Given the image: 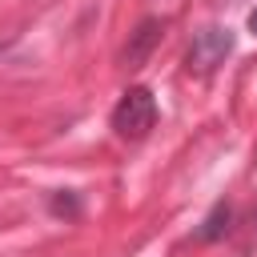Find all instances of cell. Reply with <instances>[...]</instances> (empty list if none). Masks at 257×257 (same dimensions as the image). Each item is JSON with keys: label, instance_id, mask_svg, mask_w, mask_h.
I'll return each instance as SVG.
<instances>
[{"label": "cell", "instance_id": "cell-1", "mask_svg": "<svg viewBox=\"0 0 257 257\" xmlns=\"http://www.w3.org/2000/svg\"><path fill=\"white\" fill-rule=\"evenodd\" d=\"M153 120H157V100H153V92L149 88H128L120 100H116V108H112V128L124 137V141H141L149 128H153Z\"/></svg>", "mask_w": 257, "mask_h": 257}, {"label": "cell", "instance_id": "cell-2", "mask_svg": "<svg viewBox=\"0 0 257 257\" xmlns=\"http://www.w3.org/2000/svg\"><path fill=\"white\" fill-rule=\"evenodd\" d=\"M229 52H233V32L229 28H201L189 44V72H213Z\"/></svg>", "mask_w": 257, "mask_h": 257}, {"label": "cell", "instance_id": "cell-3", "mask_svg": "<svg viewBox=\"0 0 257 257\" xmlns=\"http://www.w3.org/2000/svg\"><path fill=\"white\" fill-rule=\"evenodd\" d=\"M157 40H161V20H145V24L133 32L128 48H124V64H128V68L145 64V56L153 52V44H157Z\"/></svg>", "mask_w": 257, "mask_h": 257}, {"label": "cell", "instance_id": "cell-4", "mask_svg": "<svg viewBox=\"0 0 257 257\" xmlns=\"http://www.w3.org/2000/svg\"><path fill=\"white\" fill-rule=\"evenodd\" d=\"M225 229H229V209H225V205H217V209L209 213L205 229H201V241H213V237H221Z\"/></svg>", "mask_w": 257, "mask_h": 257}, {"label": "cell", "instance_id": "cell-5", "mask_svg": "<svg viewBox=\"0 0 257 257\" xmlns=\"http://www.w3.org/2000/svg\"><path fill=\"white\" fill-rule=\"evenodd\" d=\"M249 32H253V36H257V8H253V12H249Z\"/></svg>", "mask_w": 257, "mask_h": 257}, {"label": "cell", "instance_id": "cell-6", "mask_svg": "<svg viewBox=\"0 0 257 257\" xmlns=\"http://www.w3.org/2000/svg\"><path fill=\"white\" fill-rule=\"evenodd\" d=\"M253 221H257V209H253Z\"/></svg>", "mask_w": 257, "mask_h": 257}]
</instances>
